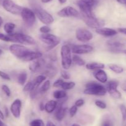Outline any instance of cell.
Segmentation results:
<instances>
[{"mask_svg": "<svg viewBox=\"0 0 126 126\" xmlns=\"http://www.w3.org/2000/svg\"><path fill=\"white\" fill-rule=\"evenodd\" d=\"M107 93L106 87L98 83L92 82L86 85V88L84 90V93L89 95L104 96Z\"/></svg>", "mask_w": 126, "mask_h": 126, "instance_id": "1", "label": "cell"}, {"mask_svg": "<svg viewBox=\"0 0 126 126\" xmlns=\"http://www.w3.org/2000/svg\"><path fill=\"white\" fill-rule=\"evenodd\" d=\"M71 48L68 44H64L60 49L62 66L65 70H68L72 64V55Z\"/></svg>", "mask_w": 126, "mask_h": 126, "instance_id": "2", "label": "cell"}, {"mask_svg": "<svg viewBox=\"0 0 126 126\" xmlns=\"http://www.w3.org/2000/svg\"><path fill=\"white\" fill-rule=\"evenodd\" d=\"M33 11L38 19L44 24L47 25L51 24L54 22V19L52 16L41 7H34Z\"/></svg>", "mask_w": 126, "mask_h": 126, "instance_id": "3", "label": "cell"}, {"mask_svg": "<svg viewBox=\"0 0 126 126\" xmlns=\"http://www.w3.org/2000/svg\"><path fill=\"white\" fill-rule=\"evenodd\" d=\"M42 42L47 45L49 49H51L60 43V40L58 37L51 33H42L39 37Z\"/></svg>", "mask_w": 126, "mask_h": 126, "instance_id": "4", "label": "cell"}, {"mask_svg": "<svg viewBox=\"0 0 126 126\" xmlns=\"http://www.w3.org/2000/svg\"><path fill=\"white\" fill-rule=\"evenodd\" d=\"M22 20L28 27H32L36 22V15L33 10L23 7L20 13Z\"/></svg>", "mask_w": 126, "mask_h": 126, "instance_id": "5", "label": "cell"}, {"mask_svg": "<svg viewBox=\"0 0 126 126\" xmlns=\"http://www.w3.org/2000/svg\"><path fill=\"white\" fill-rule=\"evenodd\" d=\"M9 51L16 58L22 59L31 50L22 44H12L9 46Z\"/></svg>", "mask_w": 126, "mask_h": 126, "instance_id": "6", "label": "cell"}, {"mask_svg": "<svg viewBox=\"0 0 126 126\" xmlns=\"http://www.w3.org/2000/svg\"><path fill=\"white\" fill-rule=\"evenodd\" d=\"M2 6L7 12L14 15L20 14L23 9L22 6L17 4L12 0H3Z\"/></svg>", "mask_w": 126, "mask_h": 126, "instance_id": "7", "label": "cell"}, {"mask_svg": "<svg viewBox=\"0 0 126 126\" xmlns=\"http://www.w3.org/2000/svg\"><path fill=\"white\" fill-rule=\"evenodd\" d=\"M14 38L16 42L22 43V44L33 45L36 44V40L31 36L22 33H14L11 35Z\"/></svg>", "mask_w": 126, "mask_h": 126, "instance_id": "8", "label": "cell"}, {"mask_svg": "<svg viewBox=\"0 0 126 126\" xmlns=\"http://www.w3.org/2000/svg\"><path fill=\"white\" fill-rule=\"evenodd\" d=\"M76 38L81 42H88L93 38V34L89 30L84 28H79L76 30Z\"/></svg>", "mask_w": 126, "mask_h": 126, "instance_id": "9", "label": "cell"}, {"mask_svg": "<svg viewBox=\"0 0 126 126\" xmlns=\"http://www.w3.org/2000/svg\"><path fill=\"white\" fill-rule=\"evenodd\" d=\"M82 19L88 27L92 28L97 29V28L103 27V26L105 25V22L103 20L97 19L95 16L89 17H82Z\"/></svg>", "mask_w": 126, "mask_h": 126, "instance_id": "10", "label": "cell"}, {"mask_svg": "<svg viewBox=\"0 0 126 126\" xmlns=\"http://www.w3.org/2000/svg\"><path fill=\"white\" fill-rule=\"evenodd\" d=\"M57 15L61 17H78L79 16V13L74 7L66 6L57 12Z\"/></svg>", "mask_w": 126, "mask_h": 126, "instance_id": "11", "label": "cell"}, {"mask_svg": "<svg viewBox=\"0 0 126 126\" xmlns=\"http://www.w3.org/2000/svg\"><path fill=\"white\" fill-rule=\"evenodd\" d=\"M71 52L75 54H89L93 51L94 48L89 44H76L71 48Z\"/></svg>", "mask_w": 126, "mask_h": 126, "instance_id": "12", "label": "cell"}, {"mask_svg": "<svg viewBox=\"0 0 126 126\" xmlns=\"http://www.w3.org/2000/svg\"><path fill=\"white\" fill-rule=\"evenodd\" d=\"M21 107H22V101L19 99H16L11 104V112L13 116L16 118L18 119L20 117Z\"/></svg>", "mask_w": 126, "mask_h": 126, "instance_id": "13", "label": "cell"}, {"mask_svg": "<svg viewBox=\"0 0 126 126\" xmlns=\"http://www.w3.org/2000/svg\"><path fill=\"white\" fill-rule=\"evenodd\" d=\"M107 43L108 48L113 52L121 51V50L125 47L124 43L116 40H110L108 41Z\"/></svg>", "mask_w": 126, "mask_h": 126, "instance_id": "14", "label": "cell"}, {"mask_svg": "<svg viewBox=\"0 0 126 126\" xmlns=\"http://www.w3.org/2000/svg\"><path fill=\"white\" fill-rule=\"evenodd\" d=\"M95 32L98 34L105 37H113L118 33L116 30L111 28H107V27H101V28H97Z\"/></svg>", "mask_w": 126, "mask_h": 126, "instance_id": "15", "label": "cell"}, {"mask_svg": "<svg viewBox=\"0 0 126 126\" xmlns=\"http://www.w3.org/2000/svg\"><path fill=\"white\" fill-rule=\"evenodd\" d=\"M43 57V54L39 51H30L22 60L26 62L33 61L36 59H39Z\"/></svg>", "mask_w": 126, "mask_h": 126, "instance_id": "16", "label": "cell"}, {"mask_svg": "<svg viewBox=\"0 0 126 126\" xmlns=\"http://www.w3.org/2000/svg\"><path fill=\"white\" fill-rule=\"evenodd\" d=\"M94 75L98 82L102 83V84H105L108 80V75H107L105 71H104L103 69L97 70V71L95 72L94 74Z\"/></svg>", "mask_w": 126, "mask_h": 126, "instance_id": "17", "label": "cell"}, {"mask_svg": "<svg viewBox=\"0 0 126 126\" xmlns=\"http://www.w3.org/2000/svg\"><path fill=\"white\" fill-rule=\"evenodd\" d=\"M44 61L41 58L36 59V60L33 61V63L30 64V71L33 72H35L38 71L39 69L41 68V67L44 65Z\"/></svg>", "mask_w": 126, "mask_h": 126, "instance_id": "18", "label": "cell"}, {"mask_svg": "<svg viewBox=\"0 0 126 126\" xmlns=\"http://www.w3.org/2000/svg\"><path fill=\"white\" fill-rule=\"evenodd\" d=\"M57 107V101L55 100H49L44 105V110L47 113H52Z\"/></svg>", "mask_w": 126, "mask_h": 126, "instance_id": "19", "label": "cell"}, {"mask_svg": "<svg viewBox=\"0 0 126 126\" xmlns=\"http://www.w3.org/2000/svg\"><path fill=\"white\" fill-rule=\"evenodd\" d=\"M66 110L67 109L66 107H64L60 105L57 109L56 112L55 113V117L58 121H62L65 117L66 113Z\"/></svg>", "mask_w": 126, "mask_h": 126, "instance_id": "20", "label": "cell"}, {"mask_svg": "<svg viewBox=\"0 0 126 126\" xmlns=\"http://www.w3.org/2000/svg\"><path fill=\"white\" fill-rule=\"evenodd\" d=\"M16 28V25L12 22H7L4 25V30L5 32L9 35H11L14 33V29Z\"/></svg>", "mask_w": 126, "mask_h": 126, "instance_id": "21", "label": "cell"}, {"mask_svg": "<svg viewBox=\"0 0 126 126\" xmlns=\"http://www.w3.org/2000/svg\"><path fill=\"white\" fill-rule=\"evenodd\" d=\"M105 67V64L100 63H91L86 64V68L89 70H98L103 69Z\"/></svg>", "mask_w": 126, "mask_h": 126, "instance_id": "22", "label": "cell"}, {"mask_svg": "<svg viewBox=\"0 0 126 126\" xmlns=\"http://www.w3.org/2000/svg\"><path fill=\"white\" fill-rule=\"evenodd\" d=\"M53 96L57 100H63V99L66 98L67 94L65 90H56L53 93Z\"/></svg>", "mask_w": 126, "mask_h": 126, "instance_id": "23", "label": "cell"}, {"mask_svg": "<svg viewBox=\"0 0 126 126\" xmlns=\"http://www.w3.org/2000/svg\"><path fill=\"white\" fill-rule=\"evenodd\" d=\"M72 62L75 63V64L79 66H82V65L86 64V62L83 59L79 56L77 54H74L72 57Z\"/></svg>", "mask_w": 126, "mask_h": 126, "instance_id": "24", "label": "cell"}, {"mask_svg": "<svg viewBox=\"0 0 126 126\" xmlns=\"http://www.w3.org/2000/svg\"><path fill=\"white\" fill-rule=\"evenodd\" d=\"M108 67L111 70L116 73V74H121L124 71V69L122 67L119 66L116 64H108Z\"/></svg>", "mask_w": 126, "mask_h": 126, "instance_id": "25", "label": "cell"}, {"mask_svg": "<svg viewBox=\"0 0 126 126\" xmlns=\"http://www.w3.org/2000/svg\"><path fill=\"white\" fill-rule=\"evenodd\" d=\"M27 80V74L26 72H21L17 77V82L21 85H25Z\"/></svg>", "mask_w": 126, "mask_h": 126, "instance_id": "26", "label": "cell"}, {"mask_svg": "<svg viewBox=\"0 0 126 126\" xmlns=\"http://www.w3.org/2000/svg\"><path fill=\"white\" fill-rule=\"evenodd\" d=\"M108 93H109L110 95L112 96L113 98L116 99H119L121 98L122 95L120 91L118 90L117 88L115 89H111V90H108Z\"/></svg>", "mask_w": 126, "mask_h": 126, "instance_id": "27", "label": "cell"}, {"mask_svg": "<svg viewBox=\"0 0 126 126\" xmlns=\"http://www.w3.org/2000/svg\"><path fill=\"white\" fill-rule=\"evenodd\" d=\"M37 86H35V85L34 84L33 82H28V83L25 85V86H23V90L26 92H31L32 91H33L35 88H36Z\"/></svg>", "mask_w": 126, "mask_h": 126, "instance_id": "28", "label": "cell"}, {"mask_svg": "<svg viewBox=\"0 0 126 126\" xmlns=\"http://www.w3.org/2000/svg\"><path fill=\"white\" fill-rule=\"evenodd\" d=\"M75 85H76V84L74 82H64L62 85L61 88L63 90H69L73 88Z\"/></svg>", "mask_w": 126, "mask_h": 126, "instance_id": "29", "label": "cell"}, {"mask_svg": "<svg viewBox=\"0 0 126 126\" xmlns=\"http://www.w3.org/2000/svg\"><path fill=\"white\" fill-rule=\"evenodd\" d=\"M0 40L4 41V42H14V43H16V41H15L13 37L11 35H9L7 34L6 35L4 34V33H0Z\"/></svg>", "mask_w": 126, "mask_h": 126, "instance_id": "30", "label": "cell"}, {"mask_svg": "<svg viewBox=\"0 0 126 126\" xmlns=\"http://www.w3.org/2000/svg\"><path fill=\"white\" fill-rule=\"evenodd\" d=\"M118 85H119V82L118 81H116V80H111V81L108 82L107 83L106 88H107V90L108 91V90H111V89L117 88Z\"/></svg>", "mask_w": 126, "mask_h": 126, "instance_id": "31", "label": "cell"}, {"mask_svg": "<svg viewBox=\"0 0 126 126\" xmlns=\"http://www.w3.org/2000/svg\"><path fill=\"white\" fill-rule=\"evenodd\" d=\"M46 79V77L45 75H38V76H37L33 82V83H34V85H35V86L38 87V86H39L42 82H43Z\"/></svg>", "mask_w": 126, "mask_h": 126, "instance_id": "32", "label": "cell"}, {"mask_svg": "<svg viewBox=\"0 0 126 126\" xmlns=\"http://www.w3.org/2000/svg\"><path fill=\"white\" fill-rule=\"evenodd\" d=\"M50 80H47L43 84V85H42L41 87L39 89V92H41V93H44L46 92L47 91L49 90V89L50 88Z\"/></svg>", "mask_w": 126, "mask_h": 126, "instance_id": "33", "label": "cell"}, {"mask_svg": "<svg viewBox=\"0 0 126 126\" xmlns=\"http://www.w3.org/2000/svg\"><path fill=\"white\" fill-rule=\"evenodd\" d=\"M30 126H44V122L42 119H36L30 122Z\"/></svg>", "mask_w": 126, "mask_h": 126, "instance_id": "34", "label": "cell"}, {"mask_svg": "<svg viewBox=\"0 0 126 126\" xmlns=\"http://www.w3.org/2000/svg\"><path fill=\"white\" fill-rule=\"evenodd\" d=\"M119 109L121 112L123 121H125L126 120V106L124 105H121L119 106Z\"/></svg>", "mask_w": 126, "mask_h": 126, "instance_id": "35", "label": "cell"}, {"mask_svg": "<svg viewBox=\"0 0 126 126\" xmlns=\"http://www.w3.org/2000/svg\"><path fill=\"white\" fill-rule=\"evenodd\" d=\"M95 105L97 107H98L100 109H106V107H107V105H106L105 103L103 101H101V100H96L95 101Z\"/></svg>", "mask_w": 126, "mask_h": 126, "instance_id": "36", "label": "cell"}, {"mask_svg": "<svg viewBox=\"0 0 126 126\" xmlns=\"http://www.w3.org/2000/svg\"><path fill=\"white\" fill-rule=\"evenodd\" d=\"M1 88H2V91L6 95V96H10L11 95V91L10 90V88H9L8 86H7L6 85H2L1 86Z\"/></svg>", "mask_w": 126, "mask_h": 126, "instance_id": "37", "label": "cell"}, {"mask_svg": "<svg viewBox=\"0 0 126 126\" xmlns=\"http://www.w3.org/2000/svg\"><path fill=\"white\" fill-rule=\"evenodd\" d=\"M77 111H78L77 106H76L75 105H73V106H71V107H70V109H69V113H70V116H71V117H74V116L76 115Z\"/></svg>", "mask_w": 126, "mask_h": 126, "instance_id": "38", "label": "cell"}, {"mask_svg": "<svg viewBox=\"0 0 126 126\" xmlns=\"http://www.w3.org/2000/svg\"><path fill=\"white\" fill-rule=\"evenodd\" d=\"M39 32L42 33H49L50 32V28L47 25L42 26L39 28Z\"/></svg>", "mask_w": 126, "mask_h": 126, "instance_id": "39", "label": "cell"}, {"mask_svg": "<svg viewBox=\"0 0 126 126\" xmlns=\"http://www.w3.org/2000/svg\"><path fill=\"white\" fill-rule=\"evenodd\" d=\"M63 82L64 81L62 79H58L56 81L54 82V83L53 84V86L56 88H61Z\"/></svg>", "mask_w": 126, "mask_h": 126, "instance_id": "40", "label": "cell"}, {"mask_svg": "<svg viewBox=\"0 0 126 126\" xmlns=\"http://www.w3.org/2000/svg\"><path fill=\"white\" fill-rule=\"evenodd\" d=\"M0 77H1L2 79H4V80H11V77H10L9 75L7 73L4 72L3 71H1V70H0Z\"/></svg>", "mask_w": 126, "mask_h": 126, "instance_id": "41", "label": "cell"}, {"mask_svg": "<svg viewBox=\"0 0 126 126\" xmlns=\"http://www.w3.org/2000/svg\"><path fill=\"white\" fill-rule=\"evenodd\" d=\"M101 126H114V124L111 120L106 119L102 122Z\"/></svg>", "mask_w": 126, "mask_h": 126, "instance_id": "42", "label": "cell"}, {"mask_svg": "<svg viewBox=\"0 0 126 126\" xmlns=\"http://www.w3.org/2000/svg\"><path fill=\"white\" fill-rule=\"evenodd\" d=\"M61 76L62 77L65 79H69L71 77L70 73L66 72V70H62L61 71Z\"/></svg>", "mask_w": 126, "mask_h": 126, "instance_id": "43", "label": "cell"}, {"mask_svg": "<svg viewBox=\"0 0 126 126\" xmlns=\"http://www.w3.org/2000/svg\"><path fill=\"white\" fill-rule=\"evenodd\" d=\"M85 103L84 100H82V99H79V100H76V102H75V106H77L78 107H81V106H83Z\"/></svg>", "mask_w": 126, "mask_h": 126, "instance_id": "44", "label": "cell"}, {"mask_svg": "<svg viewBox=\"0 0 126 126\" xmlns=\"http://www.w3.org/2000/svg\"><path fill=\"white\" fill-rule=\"evenodd\" d=\"M118 31L123 34L126 35V28H118Z\"/></svg>", "mask_w": 126, "mask_h": 126, "instance_id": "45", "label": "cell"}, {"mask_svg": "<svg viewBox=\"0 0 126 126\" xmlns=\"http://www.w3.org/2000/svg\"><path fill=\"white\" fill-rule=\"evenodd\" d=\"M39 109H40L41 111H44V105L43 103H40V105H39Z\"/></svg>", "mask_w": 126, "mask_h": 126, "instance_id": "46", "label": "cell"}, {"mask_svg": "<svg viewBox=\"0 0 126 126\" xmlns=\"http://www.w3.org/2000/svg\"><path fill=\"white\" fill-rule=\"evenodd\" d=\"M46 126H56L51 121H48L47 123Z\"/></svg>", "mask_w": 126, "mask_h": 126, "instance_id": "47", "label": "cell"}, {"mask_svg": "<svg viewBox=\"0 0 126 126\" xmlns=\"http://www.w3.org/2000/svg\"><path fill=\"white\" fill-rule=\"evenodd\" d=\"M116 1L122 4L126 5V0H116Z\"/></svg>", "mask_w": 126, "mask_h": 126, "instance_id": "48", "label": "cell"}, {"mask_svg": "<svg viewBox=\"0 0 126 126\" xmlns=\"http://www.w3.org/2000/svg\"><path fill=\"white\" fill-rule=\"evenodd\" d=\"M0 118L1 119H4V114L2 112V111L0 110Z\"/></svg>", "mask_w": 126, "mask_h": 126, "instance_id": "49", "label": "cell"}, {"mask_svg": "<svg viewBox=\"0 0 126 126\" xmlns=\"http://www.w3.org/2000/svg\"><path fill=\"white\" fill-rule=\"evenodd\" d=\"M66 1H67V0H59V2H60V4H65V2H66Z\"/></svg>", "mask_w": 126, "mask_h": 126, "instance_id": "50", "label": "cell"}, {"mask_svg": "<svg viewBox=\"0 0 126 126\" xmlns=\"http://www.w3.org/2000/svg\"><path fill=\"white\" fill-rule=\"evenodd\" d=\"M52 0H41V1L43 2H44V3H47V2H50Z\"/></svg>", "mask_w": 126, "mask_h": 126, "instance_id": "51", "label": "cell"}, {"mask_svg": "<svg viewBox=\"0 0 126 126\" xmlns=\"http://www.w3.org/2000/svg\"><path fill=\"white\" fill-rule=\"evenodd\" d=\"M0 126H6V125L0 119Z\"/></svg>", "mask_w": 126, "mask_h": 126, "instance_id": "52", "label": "cell"}, {"mask_svg": "<svg viewBox=\"0 0 126 126\" xmlns=\"http://www.w3.org/2000/svg\"><path fill=\"white\" fill-rule=\"evenodd\" d=\"M2 23H3V20H2V17L0 16V27H1V25H2Z\"/></svg>", "mask_w": 126, "mask_h": 126, "instance_id": "53", "label": "cell"}, {"mask_svg": "<svg viewBox=\"0 0 126 126\" xmlns=\"http://www.w3.org/2000/svg\"><path fill=\"white\" fill-rule=\"evenodd\" d=\"M2 53H3V51H2V50L1 49H0V56H1V55L2 54Z\"/></svg>", "mask_w": 126, "mask_h": 126, "instance_id": "54", "label": "cell"}, {"mask_svg": "<svg viewBox=\"0 0 126 126\" xmlns=\"http://www.w3.org/2000/svg\"><path fill=\"white\" fill-rule=\"evenodd\" d=\"M71 126H80L79 124H73Z\"/></svg>", "mask_w": 126, "mask_h": 126, "instance_id": "55", "label": "cell"}, {"mask_svg": "<svg viewBox=\"0 0 126 126\" xmlns=\"http://www.w3.org/2000/svg\"><path fill=\"white\" fill-rule=\"evenodd\" d=\"M123 53H124V54H126V49H124V50H123Z\"/></svg>", "mask_w": 126, "mask_h": 126, "instance_id": "56", "label": "cell"}]
</instances>
